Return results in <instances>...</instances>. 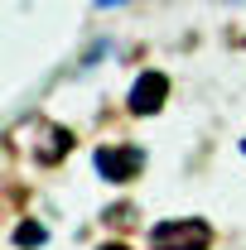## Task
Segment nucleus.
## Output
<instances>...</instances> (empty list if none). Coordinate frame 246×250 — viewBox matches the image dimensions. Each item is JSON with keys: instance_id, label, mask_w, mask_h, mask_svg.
I'll list each match as a JSON object with an SVG mask.
<instances>
[{"instance_id": "nucleus-5", "label": "nucleus", "mask_w": 246, "mask_h": 250, "mask_svg": "<svg viewBox=\"0 0 246 250\" xmlns=\"http://www.w3.org/2000/svg\"><path fill=\"white\" fill-rule=\"evenodd\" d=\"M97 10H116V5H130V0H92Z\"/></svg>"}, {"instance_id": "nucleus-4", "label": "nucleus", "mask_w": 246, "mask_h": 250, "mask_svg": "<svg viewBox=\"0 0 246 250\" xmlns=\"http://www.w3.org/2000/svg\"><path fill=\"white\" fill-rule=\"evenodd\" d=\"M44 241H49V231L44 226H29V221L15 231V246H44Z\"/></svg>"}, {"instance_id": "nucleus-8", "label": "nucleus", "mask_w": 246, "mask_h": 250, "mask_svg": "<svg viewBox=\"0 0 246 250\" xmlns=\"http://www.w3.org/2000/svg\"><path fill=\"white\" fill-rule=\"evenodd\" d=\"M242 154H246V140H242Z\"/></svg>"}, {"instance_id": "nucleus-2", "label": "nucleus", "mask_w": 246, "mask_h": 250, "mask_svg": "<svg viewBox=\"0 0 246 250\" xmlns=\"http://www.w3.org/2000/svg\"><path fill=\"white\" fill-rule=\"evenodd\" d=\"M145 168V149L140 145H101L97 149V173L106 183H130Z\"/></svg>"}, {"instance_id": "nucleus-6", "label": "nucleus", "mask_w": 246, "mask_h": 250, "mask_svg": "<svg viewBox=\"0 0 246 250\" xmlns=\"http://www.w3.org/2000/svg\"><path fill=\"white\" fill-rule=\"evenodd\" d=\"M101 250H125V246H116V241H111V246H101Z\"/></svg>"}, {"instance_id": "nucleus-7", "label": "nucleus", "mask_w": 246, "mask_h": 250, "mask_svg": "<svg viewBox=\"0 0 246 250\" xmlns=\"http://www.w3.org/2000/svg\"><path fill=\"white\" fill-rule=\"evenodd\" d=\"M227 5H246V0H227Z\"/></svg>"}, {"instance_id": "nucleus-3", "label": "nucleus", "mask_w": 246, "mask_h": 250, "mask_svg": "<svg viewBox=\"0 0 246 250\" xmlns=\"http://www.w3.org/2000/svg\"><path fill=\"white\" fill-rule=\"evenodd\" d=\"M164 96H169V77H164V72H145V77H135L125 106H130L135 116H154V111L164 106Z\"/></svg>"}, {"instance_id": "nucleus-1", "label": "nucleus", "mask_w": 246, "mask_h": 250, "mask_svg": "<svg viewBox=\"0 0 246 250\" xmlns=\"http://www.w3.org/2000/svg\"><path fill=\"white\" fill-rule=\"evenodd\" d=\"M150 250H213V226L203 217H174L150 226Z\"/></svg>"}]
</instances>
